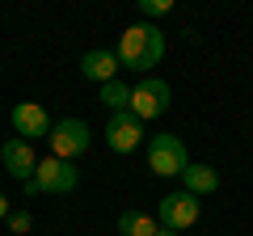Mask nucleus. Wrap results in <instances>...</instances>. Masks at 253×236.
Here are the masks:
<instances>
[{
  "label": "nucleus",
  "mask_w": 253,
  "mask_h": 236,
  "mask_svg": "<svg viewBox=\"0 0 253 236\" xmlns=\"http://www.w3.org/2000/svg\"><path fill=\"white\" fill-rule=\"evenodd\" d=\"M30 228H34V219H30L26 211H9V232L13 236H26Z\"/></svg>",
  "instance_id": "14"
},
{
  "label": "nucleus",
  "mask_w": 253,
  "mask_h": 236,
  "mask_svg": "<svg viewBox=\"0 0 253 236\" xmlns=\"http://www.w3.org/2000/svg\"><path fill=\"white\" fill-rule=\"evenodd\" d=\"M156 219L152 215H144V211H123L118 215V232L123 236H156Z\"/></svg>",
  "instance_id": "12"
},
{
  "label": "nucleus",
  "mask_w": 253,
  "mask_h": 236,
  "mask_svg": "<svg viewBox=\"0 0 253 236\" xmlns=\"http://www.w3.org/2000/svg\"><path fill=\"white\" fill-rule=\"evenodd\" d=\"M0 219H9V198L0 194Z\"/></svg>",
  "instance_id": "16"
},
{
  "label": "nucleus",
  "mask_w": 253,
  "mask_h": 236,
  "mask_svg": "<svg viewBox=\"0 0 253 236\" xmlns=\"http://www.w3.org/2000/svg\"><path fill=\"white\" fill-rule=\"evenodd\" d=\"M46 144H51L55 160H76V156H84V152H89L93 131L84 127L81 118H59V122L51 127V135H46Z\"/></svg>",
  "instance_id": "2"
},
{
  "label": "nucleus",
  "mask_w": 253,
  "mask_h": 236,
  "mask_svg": "<svg viewBox=\"0 0 253 236\" xmlns=\"http://www.w3.org/2000/svg\"><path fill=\"white\" fill-rule=\"evenodd\" d=\"M181 182H186V190L199 198V194H215L219 190V173L211 169V164H203V160H194V164H186V173H181Z\"/></svg>",
  "instance_id": "11"
},
{
  "label": "nucleus",
  "mask_w": 253,
  "mask_h": 236,
  "mask_svg": "<svg viewBox=\"0 0 253 236\" xmlns=\"http://www.w3.org/2000/svg\"><path fill=\"white\" fill-rule=\"evenodd\" d=\"M101 101H106V106L118 114V110H126V106H131V89H126V84L114 76L110 84H101Z\"/></svg>",
  "instance_id": "13"
},
{
  "label": "nucleus",
  "mask_w": 253,
  "mask_h": 236,
  "mask_svg": "<svg viewBox=\"0 0 253 236\" xmlns=\"http://www.w3.org/2000/svg\"><path fill=\"white\" fill-rule=\"evenodd\" d=\"M194 219H199V198L190 190H177V194L161 198V228L181 232V228H194Z\"/></svg>",
  "instance_id": "7"
},
{
  "label": "nucleus",
  "mask_w": 253,
  "mask_h": 236,
  "mask_svg": "<svg viewBox=\"0 0 253 236\" xmlns=\"http://www.w3.org/2000/svg\"><path fill=\"white\" fill-rule=\"evenodd\" d=\"M81 72L89 76V80H97V84H110L114 72H118V55L106 51V46H93V51L81 59Z\"/></svg>",
  "instance_id": "10"
},
{
  "label": "nucleus",
  "mask_w": 253,
  "mask_h": 236,
  "mask_svg": "<svg viewBox=\"0 0 253 236\" xmlns=\"http://www.w3.org/2000/svg\"><path fill=\"white\" fill-rule=\"evenodd\" d=\"M30 182L38 186V194H68V190H76V182H81V173H76V164L72 160H38V169H34V177Z\"/></svg>",
  "instance_id": "5"
},
{
  "label": "nucleus",
  "mask_w": 253,
  "mask_h": 236,
  "mask_svg": "<svg viewBox=\"0 0 253 236\" xmlns=\"http://www.w3.org/2000/svg\"><path fill=\"white\" fill-rule=\"evenodd\" d=\"M0 160H4V169H9L17 182H30V177H34V169H38L34 148H30L26 139H9V144L0 148Z\"/></svg>",
  "instance_id": "9"
},
{
  "label": "nucleus",
  "mask_w": 253,
  "mask_h": 236,
  "mask_svg": "<svg viewBox=\"0 0 253 236\" xmlns=\"http://www.w3.org/2000/svg\"><path fill=\"white\" fill-rule=\"evenodd\" d=\"M118 64L123 68H135V72H148V68L161 64L165 55V34L156 26H148V21H139V26H126L123 38H118Z\"/></svg>",
  "instance_id": "1"
},
{
  "label": "nucleus",
  "mask_w": 253,
  "mask_h": 236,
  "mask_svg": "<svg viewBox=\"0 0 253 236\" xmlns=\"http://www.w3.org/2000/svg\"><path fill=\"white\" fill-rule=\"evenodd\" d=\"M156 236H177V232H173V228H156Z\"/></svg>",
  "instance_id": "17"
},
{
  "label": "nucleus",
  "mask_w": 253,
  "mask_h": 236,
  "mask_svg": "<svg viewBox=\"0 0 253 236\" xmlns=\"http://www.w3.org/2000/svg\"><path fill=\"white\" fill-rule=\"evenodd\" d=\"M131 114L144 122V118H161L165 110H169V84L165 80H156V76H144V80L131 89Z\"/></svg>",
  "instance_id": "4"
},
{
  "label": "nucleus",
  "mask_w": 253,
  "mask_h": 236,
  "mask_svg": "<svg viewBox=\"0 0 253 236\" xmlns=\"http://www.w3.org/2000/svg\"><path fill=\"white\" fill-rule=\"evenodd\" d=\"M190 156H186V144L177 135H152L148 139V169L156 177H173V173H186Z\"/></svg>",
  "instance_id": "3"
},
{
  "label": "nucleus",
  "mask_w": 253,
  "mask_h": 236,
  "mask_svg": "<svg viewBox=\"0 0 253 236\" xmlns=\"http://www.w3.org/2000/svg\"><path fill=\"white\" fill-rule=\"evenodd\" d=\"M13 131L26 144L30 139H46L51 135V118H46V110L38 101H21V106H13Z\"/></svg>",
  "instance_id": "8"
},
{
  "label": "nucleus",
  "mask_w": 253,
  "mask_h": 236,
  "mask_svg": "<svg viewBox=\"0 0 253 236\" xmlns=\"http://www.w3.org/2000/svg\"><path fill=\"white\" fill-rule=\"evenodd\" d=\"M139 9H144L148 17H165V13H173V0H144Z\"/></svg>",
  "instance_id": "15"
},
{
  "label": "nucleus",
  "mask_w": 253,
  "mask_h": 236,
  "mask_svg": "<svg viewBox=\"0 0 253 236\" xmlns=\"http://www.w3.org/2000/svg\"><path fill=\"white\" fill-rule=\"evenodd\" d=\"M106 144L114 148V152H135V148L144 144V122H139L131 110L110 114V122H106Z\"/></svg>",
  "instance_id": "6"
}]
</instances>
